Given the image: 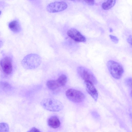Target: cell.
Instances as JSON below:
<instances>
[{
	"label": "cell",
	"instance_id": "obj_1",
	"mask_svg": "<svg viewBox=\"0 0 132 132\" xmlns=\"http://www.w3.org/2000/svg\"><path fill=\"white\" fill-rule=\"evenodd\" d=\"M42 58L39 55L31 54L26 56L21 61L22 65L25 69L31 70L36 69L40 65Z\"/></svg>",
	"mask_w": 132,
	"mask_h": 132
},
{
	"label": "cell",
	"instance_id": "obj_2",
	"mask_svg": "<svg viewBox=\"0 0 132 132\" xmlns=\"http://www.w3.org/2000/svg\"><path fill=\"white\" fill-rule=\"evenodd\" d=\"M40 104L45 109L53 112H58L63 108L62 103L59 100L52 98L44 99L41 101Z\"/></svg>",
	"mask_w": 132,
	"mask_h": 132
},
{
	"label": "cell",
	"instance_id": "obj_3",
	"mask_svg": "<svg viewBox=\"0 0 132 132\" xmlns=\"http://www.w3.org/2000/svg\"><path fill=\"white\" fill-rule=\"evenodd\" d=\"M107 66L109 72L113 77L117 79L121 77L124 70L120 64L114 61L110 60L107 63Z\"/></svg>",
	"mask_w": 132,
	"mask_h": 132
},
{
	"label": "cell",
	"instance_id": "obj_4",
	"mask_svg": "<svg viewBox=\"0 0 132 132\" xmlns=\"http://www.w3.org/2000/svg\"><path fill=\"white\" fill-rule=\"evenodd\" d=\"M65 94L68 98L74 102L80 103L84 100L85 96L81 91L75 89H69L66 92Z\"/></svg>",
	"mask_w": 132,
	"mask_h": 132
},
{
	"label": "cell",
	"instance_id": "obj_5",
	"mask_svg": "<svg viewBox=\"0 0 132 132\" xmlns=\"http://www.w3.org/2000/svg\"><path fill=\"white\" fill-rule=\"evenodd\" d=\"M77 71L80 77L84 81H89L94 85L97 84V81L96 79L92 73L88 69L80 66L78 68Z\"/></svg>",
	"mask_w": 132,
	"mask_h": 132
},
{
	"label": "cell",
	"instance_id": "obj_6",
	"mask_svg": "<svg viewBox=\"0 0 132 132\" xmlns=\"http://www.w3.org/2000/svg\"><path fill=\"white\" fill-rule=\"evenodd\" d=\"M68 7V5L63 1H56L50 3L47 6V11L50 13H56L63 11Z\"/></svg>",
	"mask_w": 132,
	"mask_h": 132
},
{
	"label": "cell",
	"instance_id": "obj_7",
	"mask_svg": "<svg viewBox=\"0 0 132 132\" xmlns=\"http://www.w3.org/2000/svg\"><path fill=\"white\" fill-rule=\"evenodd\" d=\"M0 65L3 73L9 75L12 72L13 69L12 60L10 57L5 56L0 61Z\"/></svg>",
	"mask_w": 132,
	"mask_h": 132
},
{
	"label": "cell",
	"instance_id": "obj_8",
	"mask_svg": "<svg viewBox=\"0 0 132 132\" xmlns=\"http://www.w3.org/2000/svg\"><path fill=\"white\" fill-rule=\"evenodd\" d=\"M68 36L76 42H84L86 41V38L78 30L75 28H71L67 31Z\"/></svg>",
	"mask_w": 132,
	"mask_h": 132
},
{
	"label": "cell",
	"instance_id": "obj_9",
	"mask_svg": "<svg viewBox=\"0 0 132 132\" xmlns=\"http://www.w3.org/2000/svg\"><path fill=\"white\" fill-rule=\"evenodd\" d=\"M84 83L87 92L94 101H96L98 98V93L94 84L88 81H85Z\"/></svg>",
	"mask_w": 132,
	"mask_h": 132
},
{
	"label": "cell",
	"instance_id": "obj_10",
	"mask_svg": "<svg viewBox=\"0 0 132 132\" xmlns=\"http://www.w3.org/2000/svg\"><path fill=\"white\" fill-rule=\"evenodd\" d=\"M47 123L49 126L54 129L59 127L61 124L59 118L56 116L51 117L48 120Z\"/></svg>",
	"mask_w": 132,
	"mask_h": 132
},
{
	"label": "cell",
	"instance_id": "obj_11",
	"mask_svg": "<svg viewBox=\"0 0 132 132\" xmlns=\"http://www.w3.org/2000/svg\"><path fill=\"white\" fill-rule=\"evenodd\" d=\"M9 27L11 30L14 32H18L21 30L20 24L16 20H13L10 22L9 24Z\"/></svg>",
	"mask_w": 132,
	"mask_h": 132
},
{
	"label": "cell",
	"instance_id": "obj_12",
	"mask_svg": "<svg viewBox=\"0 0 132 132\" xmlns=\"http://www.w3.org/2000/svg\"><path fill=\"white\" fill-rule=\"evenodd\" d=\"M46 85L50 89L54 90L60 87L57 80H50L47 81Z\"/></svg>",
	"mask_w": 132,
	"mask_h": 132
},
{
	"label": "cell",
	"instance_id": "obj_13",
	"mask_svg": "<svg viewBox=\"0 0 132 132\" xmlns=\"http://www.w3.org/2000/svg\"><path fill=\"white\" fill-rule=\"evenodd\" d=\"M116 2L115 0L106 1L102 4V7L104 10H109L114 6Z\"/></svg>",
	"mask_w": 132,
	"mask_h": 132
},
{
	"label": "cell",
	"instance_id": "obj_14",
	"mask_svg": "<svg viewBox=\"0 0 132 132\" xmlns=\"http://www.w3.org/2000/svg\"><path fill=\"white\" fill-rule=\"evenodd\" d=\"M56 80L60 87L63 86L65 85L67 82V77L65 75L61 74Z\"/></svg>",
	"mask_w": 132,
	"mask_h": 132
},
{
	"label": "cell",
	"instance_id": "obj_15",
	"mask_svg": "<svg viewBox=\"0 0 132 132\" xmlns=\"http://www.w3.org/2000/svg\"><path fill=\"white\" fill-rule=\"evenodd\" d=\"M0 87L4 90H10L12 88L11 85L8 82L3 81L0 82Z\"/></svg>",
	"mask_w": 132,
	"mask_h": 132
},
{
	"label": "cell",
	"instance_id": "obj_16",
	"mask_svg": "<svg viewBox=\"0 0 132 132\" xmlns=\"http://www.w3.org/2000/svg\"><path fill=\"white\" fill-rule=\"evenodd\" d=\"M9 127L8 125L6 123H0V132H9Z\"/></svg>",
	"mask_w": 132,
	"mask_h": 132
},
{
	"label": "cell",
	"instance_id": "obj_17",
	"mask_svg": "<svg viewBox=\"0 0 132 132\" xmlns=\"http://www.w3.org/2000/svg\"><path fill=\"white\" fill-rule=\"evenodd\" d=\"M131 78H126L125 81V82L126 85L129 87H131L132 84Z\"/></svg>",
	"mask_w": 132,
	"mask_h": 132
},
{
	"label": "cell",
	"instance_id": "obj_18",
	"mask_svg": "<svg viewBox=\"0 0 132 132\" xmlns=\"http://www.w3.org/2000/svg\"><path fill=\"white\" fill-rule=\"evenodd\" d=\"M109 36L113 42L115 43H118L119 39L117 37L111 35H110Z\"/></svg>",
	"mask_w": 132,
	"mask_h": 132
},
{
	"label": "cell",
	"instance_id": "obj_19",
	"mask_svg": "<svg viewBox=\"0 0 132 132\" xmlns=\"http://www.w3.org/2000/svg\"><path fill=\"white\" fill-rule=\"evenodd\" d=\"M27 132H41L39 129L35 128L33 127Z\"/></svg>",
	"mask_w": 132,
	"mask_h": 132
},
{
	"label": "cell",
	"instance_id": "obj_20",
	"mask_svg": "<svg viewBox=\"0 0 132 132\" xmlns=\"http://www.w3.org/2000/svg\"><path fill=\"white\" fill-rule=\"evenodd\" d=\"M85 3L89 5H93L94 4V2L93 0L85 1Z\"/></svg>",
	"mask_w": 132,
	"mask_h": 132
},
{
	"label": "cell",
	"instance_id": "obj_21",
	"mask_svg": "<svg viewBox=\"0 0 132 132\" xmlns=\"http://www.w3.org/2000/svg\"><path fill=\"white\" fill-rule=\"evenodd\" d=\"M131 35L127 39V41L128 43L131 45Z\"/></svg>",
	"mask_w": 132,
	"mask_h": 132
},
{
	"label": "cell",
	"instance_id": "obj_22",
	"mask_svg": "<svg viewBox=\"0 0 132 132\" xmlns=\"http://www.w3.org/2000/svg\"><path fill=\"white\" fill-rule=\"evenodd\" d=\"M3 43L0 40V47L2 45Z\"/></svg>",
	"mask_w": 132,
	"mask_h": 132
},
{
	"label": "cell",
	"instance_id": "obj_23",
	"mask_svg": "<svg viewBox=\"0 0 132 132\" xmlns=\"http://www.w3.org/2000/svg\"><path fill=\"white\" fill-rule=\"evenodd\" d=\"M110 32H112L113 31V30L112 29L110 28Z\"/></svg>",
	"mask_w": 132,
	"mask_h": 132
},
{
	"label": "cell",
	"instance_id": "obj_24",
	"mask_svg": "<svg viewBox=\"0 0 132 132\" xmlns=\"http://www.w3.org/2000/svg\"><path fill=\"white\" fill-rule=\"evenodd\" d=\"M1 11H0V15H1Z\"/></svg>",
	"mask_w": 132,
	"mask_h": 132
}]
</instances>
